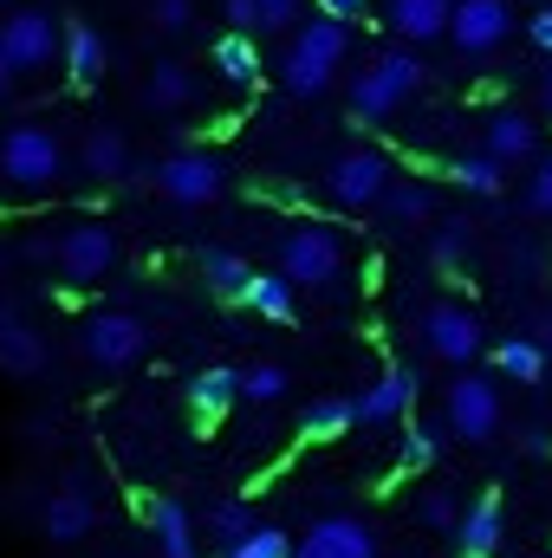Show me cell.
Listing matches in <instances>:
<instances>
[{"label": "cell", "instance_id": "6da1fadb", "mask_svg": "<svg viewBox=\"0 0 552 558\" xmlns=\"http://www.w3.org/2000/svg\"><path fill=\"white\" fill-rule=\"evenodd\" d=\"M345 52H351V26H345V20H332V13H312V20H299V26H292V39H286L279 85H286L292 98H319L325 85H338Z\"/></svg>", "mask_w": 552, "mask_h": 558}, {"label": "cell", "instance_id": "7a4b0ae2", "mask_svg": "<svg viewBox=\"0 0 552 558\" xmlns=\"http://www.w3.org/2000/svg\"><path fill=\"white\" fill-rule=\"evenodd\" d=\"M279 274L299 292H345L351 286V247L332 221H292L279 234Z\"/></svg>", "mask_w": 552, "mask_h": 558}, {"label": "cell", "instance_id": "3957f363", "mask_svg": "<svg viewBox=\"0 0 552 558\" xmlns=\"http://www.w3.org/2000/svg\"><path fill=\"white\" fill-rule=\"evenodd\" d=\"M0 182L13 189V195H26V202H39V195H52L59 182H65V143L52 124H7L0 131Z\"/></svg>", "mask_w": 552, "mask_h": 558}, {"label": "cell", "instance_id": "277c9868", "mask_svg": "<svg viewBox=\"0 0 552 558\" xmlns=\"http://www.w3.org/2000/svg\"><path fill=\"white\" fill-rule=\"evenodd\" d=\"M416 92H422V59L410 46H391V52H377L351 72V118L358 124H391Z\"/></svg>", "mask_w": 552, "mask_h": 558}, {"label": "cell", "instance_id": "5b68a950", "mask_svg": "<svg viewBox=\"0 0 552 558\" xmlns=\"http://www.w3.org/2000/svg\"><path fill=\"white\" fill-rule=\"evenodd\" d=\"M416 344H422L435 364L468 371V364L481 357V344H488V325H481L475 305H461V299H435V305L416 312Z\"/></svg>", "mask_w": 552, "mask_h": 558}, {"label": "cell", "instance_id": "8992f818", "mask_svg": "<svg viewBox=\"0 0 552 558\" xmlns=\"http://www.w3.org/2000/svg\"><path fill=\"white\" fill-rule=\"evenodd\" d=\"M442 422L455 441L468 448H488L507 422V403H501V384H488L481 371H455V384L442 390Z\"/></svg>", "mask_w": 552, "mask_h": 558}, {"label": "cell", "instance_id": "52a82bcc", "mask_svg": "<svg viewBox=\"0 0 552 558\" xmlns=\"http://www.w3.org/2000/svg\"><path fill=\"white\" fill-rule=\"evenodd\" d=\"M391 175H397V162L384 156V149H345L332 169H325V202L338 208V215H371L377 202H384V189H391Z\"/></svg>", "mask_w": 552, "mask_h": 558}, {"label": "cell", "instance_id": "ba28073f", "mask_svg": "<svg viewBox=\"0 0 552 558\" xmlns=\"http://www.w3.org/2000/svg\"><path fill=\"white\" fill-rule=\"evenodd\" d=\"M149 182H156V195L176 202V208H208V202H221V189H228V162L208 156V149H169V156L149 169Z\"/></svg>", "mask_w": 552, "mask_h": 558}, {"label": "cell", "instance_id": "9c48e42d", "mask_svg": "<svg viewBox=\"0 0 552 558\" xmlns=\"http://www.w3.org/2000/svg\"><path fill=\"white\" fill-rule=\"evenodd\" d=\"M79 351H85V364H98V371H131L143 364V351H149V325H143L137 312H92L85 325H79Z\"/></svg>", "mask_w": 552, "mask_h": 558}, {"label": "cell", "instance_id": "30bf717a", "mask_svg": "<svg viewBox=\"0 0 552 558\" xmlns=\"http://www.w3.org/2000/svg\"><path fill=\"white\" fill-rule=\"evenodd\" d=\"M52 267L72 286H98L118 267V228L111 221H72L65 234H52Z\"/></svg>", "mask_w": 552, "mask_h": 558}, {"label": "cell", "instance_id": "8fae6325", "mask_svg": "<svg viewBox=\"0 0 552 558\" xmlns=\"http://www.w3.org/2000/svg\"><path fill=\"white\" fill-rule=\"evenodd\" d=\"M59 39H65V26L46 13V7H13L7 20H0V52L13 59V72L26 78V72H46V65H59Z\"/></svg>", "mask_w": 552, "mask_h": 558}, {"label": "cell", "instance_id": "7c38bea8", "mask_svg": "<svg viewBox=\"0 0 552 558\" xmlns=\"http://www.w3.org/2000/svg\"><path fill=\"white\" fill-rule=\"evenodd\" d=\"M292 558H384L377 546V526L358 520V513H325L312 520L299 539H292Z\"/></svg>", "mask_w": 552, "mask_h": 558}, {"label": "cell", "instance_id": "4fadbf2b", "mask_svg": "<svg viewBox=\"0 0 552 558\" xmlns=\"http://www.w3.org/2000/svg\"><path fill=\"white\" fill-rule=\"evenodd\" d=\"M39 526H46L52 546H79V539H92V526H98V494H92V481H85V474L59 481V487L46 494V507H39Z\"/></svg>", "mask_w": 552, "mask_h": 558}, {"label": "cell", "instance_id": "5bb4252c", "mask_svg": "<svg viewBox=\"0 0 552 558\" xmlns=\"http://www.w3.org/2000/svg\"><path fill=\"white\" fill-rule=\"evenodd\" d=\"M507 33H514L507 0H455V13H448V39H455L468 59L501 52V46H507Z\"/></svg>", "mask_w": 552, "mask_h": 558}, {"label": "cell", "instance_id": "9a60e30c", "mask_svg": "<svg viewBox=\"0 0 552 558\" xmlns=\"http://www.w3.org/2000/svg\"><path fill=\"white\" fill-rule=\"evenodd\" d=\"M358 428H391V422H404L416 410V371L410 364H391L377 384H364L358 397Z\"/></svg>", "mask_w": 552, "mask_h": 558}, {"label": "cell", "instance_id": "2e32d148", "mask_svg": "<svg viewBox=\"0 0 552 558\" xmlns=\"http://www.w3.org/2000/svg\"><path fill=\"white\" fill-rule=\"evenodd\" d=\"M481 149L494 156V162H533L540 156V118L533 111H514V105H501V111H488V124H481Z\"/></svg>", "mask_w": 552, "mask_h": 558}, {"label": "cell", "instance_id": "e0dca14e", "mask_svg": "<svg viewBox=\"0 0 552 558\" xmlns=\"http://www.w3.org/2000/svg\"><path fill=\"white\" fill-rule=\"evenodd\" d=\"M52 364V344H46V331L33 325V318H0V377H13V384H33L39 371Z\"/></svg>", "mask_w": 552, "mask_h": 558}, {"label": "cell", "instance_id": "ac0fdd59", "mask_svg": "<svg viewBox=\"0 0 552 558\" xmlns=\"http://www.w3.org/2000/svg\"><path fill=\"white\" fill-rule=\"evenodd\" d=\"M448 539H455V553H461V558H494V553H501V539H507V507H501V494L468 500Z\"/></svg>", "mask_w": 552, "mask_h": 558}, {"label": "cell", "instance_id": "d6986e66", "mask_svg": "<svg viewBox=\"0 0 552 558\" xmlns=\"http://www.w3.org/2000/svg\"><path fill=\"white\" fill-rule=\"evenodd\" d=\"M59 59H65V78H72L79 92H92V85L105 78V65H111V46H105V33H98L92 20H65Z\"/></svg>", "mask_w": 552, "mask_h": 558}, {"label": "cell", "instance_id": "ffe728a7", "mask_svg": "<svg viewBox=\"0 0 552 558\" xmlns=\"http://www.w3.org/2000/svg\"><path fill=\"white\" fill-rule=\"evenodd\" d=\"M79 169H85L92 182H124V175H137V162H131V137H124L118 124H92L85 143H79Z\"/></svg>", "mask_w": 552, "mask_h": 558}, {"label": "cell", "instance_id": "44dd1931", "mask_svg": "<svg viewBox=\"0 0 552 558\" xmlns=\"http://www.w3.org/2000/svg\"><path fill=\"white\" fill-rule=\"evenodd\" d=\"M448 13H455V0H391V33L404 46H435V39H448Z\"/></svg>", "mask_w": 552, "mask_h": 558}, {"label": "cell", "instance_id": "7402d4cb", "mask_svg": "<svg viewBox=\"0 0 552 558\" xmlns=\"http://www.w3.org/2000/svg\"><path fill=\"white\" fill-rule=\"evenodd\" d=\"M215 72H221V85H235V92H261V78H267V65H261V46H254V33H221L215 39Z\"/></svg>", "mask_w": 552, "mask_h": 558}, {"label": "cell", "instance_id": "603a6c76", "mask_svg": "<svg viewBox=\"0 0 552 558\" xmlns=\"http://www.w3.org/2000/svg\"><path fill=\"white\" fill-rule=\"evenodd\" d=\"M149 533H156V558H202L189 507H182V500H169V494H156V500H149Z\"/></svg>", "mask_w": 552, "mask_h": 558}, {"label": "cell", "instance_id": "cb8c5ba5", "mask_svg": "<svg viewBox=\"0 0 552 558\" xmlns=\"http://www.w3.org/2000/svg\"><path fill=\"white\" fill-rule=\"evenodd\" d=\"M475 260V221L468 215H435L429 221V267L435 274H461Z\"/></svg>", "mask_w": 552, "mask_h": 558}, {"label": "cell", "instance_id": "d4e9b609", "mask_svg": "<svg viewBox=\"0 0 552 558\" xmlns=\"http://www.w3.org/2000/svg\"><path fill=\"white\" fill-rule=\"evenodd\" d=\"M377 215H384V221H397V228H429V221H435V189H429L422 175H391V189H384Z\"/></svg>", "mask_w": 552, "mask_h": 558}, {"label": "cell", "instance_id": "484cf974", "mask_svg": "<svg viewBox=\"0 0 552 558\" xmlns=\"http://www.w3.org/2000/svg\"><path fill=\"white\" fill-rule=\"evenodd\" d=\"M241 305H248V312H261L267 325H292V318H299V286H292L286 274H248Z\"/></svg>", "mask_w": 552, "mask_h": 558}, {"label": "cell", "instance_id": "4316f807", "mask_svg": "<svg viewBox=\"0 0 552 558\" xmlns=\"http://www.w3.org/2000/svg\"><path fill=\"white\" fill-rule=\"evenodd\" d=\"M241 403V371H228V364H208V371H195L189 377V410L195 416H228Z\"/></svg>", "mask_w": 552, "mask_h": 558}, {"label": "cell", "instance_id": "83f0119b", "mask_svg": "<svg viewBox=\"0 0 552 558\" xmlns=\"http://www.w3.org/2000/svg\"><path fill=\"white\" fill-rule=\"evenodd\" d=\"M143 105L149 111H189L195 105V78H189V65H176V59H163V65H149V78H143Z\"/></svg>", "mask_w": 552, "mask_h": 558}, {"label": "cell", "instance_id": "f1b7e54d", "mask_svg": "<svg viewBox=\"0 0 552 558\" xmlns=\"http://www.w3.org/2000/svg\"><path fill=\"white\" fill-rule=\"evenodd\" d=\"M448 182L468 189V195H481V202H494L507 189V162H494L488 149H461V156H448Z\"/></svg>", "mask_w": 552, "mask_h": 558}, {"label": "cell", "instance_id": "f546056e", "mask_svg": "<svg viewBox=\"0 0 552 558\" xmlns=\"http://www.w3.org/2000/svg\"><path fill=\"white\" fill-rule=\"evenodd\" d=\"M494 371H501L507 384H540V377H547V344L527 338V331H514V338L494 344Z\"/></svg>", "mask_w": 552, "mask_h": 558}, {"label": "cell", "instance_id": "4dcf8cb0", "mask_svg": "<svg viewBox=\"0 0 552 558\" xmlns=\"http://www.w3.org/2000/svg\"><path fill=\"white\" fill-rule=\"evenodd\" d=\"M345 428H358V403H351V397H319V403H305V416H299V435H305V441H332V435H345Z\"/></svg>", "mask_w": 552, "mask_h": 558}, {"label": "cell", "instance_id": "1f68e13d", "mask_svg": "<svg viewBox=\"0 0 552 558\" xmlns=\"http://www.w3.org/2000/svg\"><path fill=\"white\" fill-rule=\"evenodd\" d=\"M410 520L422 533H455V520H461V500L448 494V487H422L410 500Z\"/></svg>", "mask_w": 552, "mask_h": 558}, {"label": "cell", "instance_id": "d6a6232c", "mask_svg": "<svg viewBox=\"0 0 552 558\" xmlns=\"http://www.w3.org/2000/svg\"><path fill=\"white\" fill-rule=\"evenodd\" d=\"M254 526H261V520H254L248 500H215V513H208V539H215V553L235 546V539H248Z\"/></svg>", "mask_w": 552, "mask_h": 558}, {"label": "cell", "instance_id": "836d02e7", "mask_svg": "<svg viewBox=\"0 0 552 558\" xmlns=\"http://www.w3.org/2000/svg\"><path fill=\"white\" fill-rule=\"evenodd\" d=\"M286 390H292V377H286L279 364H248V371H241V403L274 410V403H286Z\"/></svg>", "mask_w": 552, "mask_h": 558}, {"label": "cell", "instance_id": "e575fe53", "mask_svg": "<svg viewBox=\"0 0 552 558\" xmlns=\"http://www.w3.org/2000/svg\"><path fill=\"white\" fill-rule=\"evenodd\" d=\"M248 274H254V267H248L241 254H228V247H208V254H202V279H208V286H215L221 299H241Z\"/></svg>", "mask_w": 552, "mask_h": 558}, {"label": "cell", "instance_id": "d590c367", "mask_svg": "<svg viewBox=\"0 0 552 558\" xmlns=\"http://www.w3.org/2000/svg\"><path fill=\"white\" fill-rule=\"evenodd\" d=\"M221 558H292V533H279V526H254L248 539L221 546Z\"/></svg>", "mask_w": 552, "mask_h": 558}, {"label": "cell", "instance_id": "8d00e7d4", "mask_svg": "<svg viewBox=\"0 0 552 558\" xmlns=\"http://www.w3.org/2000/svg\"><path fill=\"white\" fill-rule=\"evenodd\" d=\"M435 454H442V428L410 422V428H404V468H435Z\"/></svg>", "mask_w": 552, "mask_h": 558}, {"label": "cell", "instance_id": "74e56055", "mask_svg": "<svg viewBox=\"0 0 552 558\" xmlns=\"http://www.w3.org/2000/svg\"><path fill=\"white\" fill-rule=\"evenodd\" d=\"M305 20V0H261V13H254V33H292Z\"/></svg>", "mask_w": 552, "mask_h": 558}, {"label": "cell", "instance_id": "f35d334b", "mask_svg": "<svg viewBox=\"0 0 552 558\" xmlns=\"http://www.w3.org/2000/svg\"><path fill=\"white\" fill-rule=\"evenodd\" d=\"M527 208H533L540 221H552V156H540V162H533V182H527Z\"/></svg>", "mask_w": 552, "mask_h": 558}, {"label": "cell", "instance_id": "ab89813d", "mask_svg": "<svg viewBox=\"0 0 552 558\" xmlns=\"http://www.w3.org/2000/svg\"><path fill=\"white\" fill-rule=\"evenodd\" d=\"M149 20H156L163 33H189V20H195V0H149Z\"/></svg>", "mask_w": 552, "mask_h": 558}, {"label": "cell", "instance_id": "60d3db41", "mask_svg": "<svg viewBox=\"0 0 552 558\" xmlns=\"http://www.w3.org/2000/svg\"><path fill=\"white\" fill-rule=\"evenodd\" d=\"M254 13H261V0H221V20L235 33H254Z\"/></svg>", "mask_w": 552, "mask_h": 558}, {"label": "cell", "instance_id": "b9f144b4", "mask_svg": "<svg viewBox=\"0 0 552 558\" xmlns=\"http://www.w3.org/2000/svg\"><path fill=\"white\" fill-rule=\"evenodd\" d=\"M527 39H533V52H547L552 59V7H540V13L527 20Z\"/></svg>", "mask_w": 552, "mask_h": 558}, {"label": "cell", "instance_id": "7bdbcfd3", "mask_svg": "<svg viewBox=\"0 0 552 558\" xmlns=\"http://www.w3.org/2000/svg\"><path fill=\"white\" fill-rule=\"evenodd\" d=\"M312 7H319V13H332V20H345V26H351V20H364V7H371V0H312Z\"/></svg>", "mask_w": 552, "mask_h": 558}, {"label": "cell", "instance_id": "ee69618b", "mask_svg": "<svg viewBox=\"0 0 552 558\" xmlns=\"http://www.w3.org/2000/svg\"><path fill=\"white\" fill-rule=\"evenodd\" d=\"M13 92H20V72H13V59H7V52H0V105H7V98H13Z\"/></svg>", "mask_w": 552, "mask_h": 558}, {"label": "cell", "instance_id": "f6af8a7d", "mask_svg": "<svg viewBox=\"0 0 552 558\" xmlns=\"http://www.w3.org/2000/svg\"><path fill=\"white\" fill-rule=\"evenodd\" d=\"M527 338H540V344H552V305L540 312V318H533V331H527Z\"/></svg>", "mask_w": 552, "mask_h": 558}, {"label": "cell", "instance_id": "bcb514c9", "mask_svg": "<svg viewBox=\"0 0 552 558\" xmlns=\"http://www.w3.org/2000/svg\"><path fill=\"white\" fill-rule=\"evenodd\" d=\"M540 118H552V65L540 72Z\"/></svg>", "mask_w": 552, "mask_h": 558}, {"label": "cell", "instance_id": "7dc6e473", "mask_svg": "<svg viewBox=\"0 0 552 558\" xmlns=\"http://www.w3.org/2000/svg\"><path fill=\"white\" fill-rule=\"evenodd\" d=\"M0 318H13V305H7V299H0Z\"/></svg>", "mask_w": 552, "mask_h": 558}, {"label": "cell", "instance_id": "c3c4849f", "mask_svg": "<svg viewBox=\"0 0 552 558\" xmlns=\"http://www.w3.org/2000/svg\"><path fill=\"white\" fill-rule=\"evenodd\" d=\"M0 7H13V0H0Z\"/></svg>", "mask_w": 552, "mask_h": 558}, {"label": "cell", "instance_id": "681fc988", "mask_svg": "<svg viewBox=\"0 0 552 558\" xmlns=\"http://www.w3.org/2000/svg\"><path fill=\"white\" fill-rule=\"evenodd\" d=\"M0 267H7V254H0Z\"/></svg>", "mask_w": 552, "mask_h": 558}]
</instances>
